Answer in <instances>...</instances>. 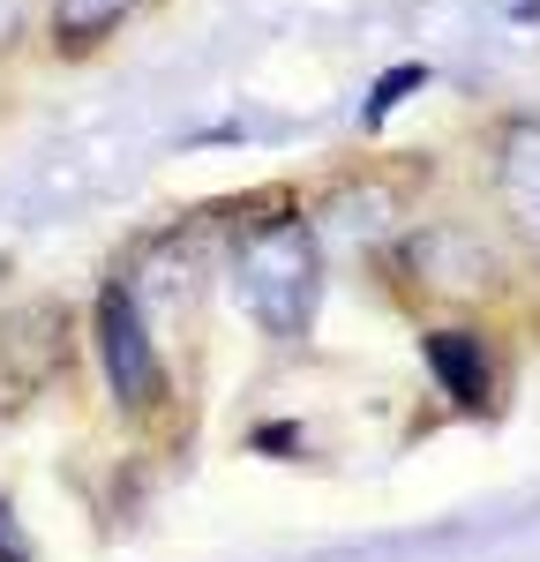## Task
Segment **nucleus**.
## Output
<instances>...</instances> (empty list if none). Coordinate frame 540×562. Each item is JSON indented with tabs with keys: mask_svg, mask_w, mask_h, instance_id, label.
I'll return each instance as SVG.
<instances>
[{
	"mask_svg": "<svg viewBox=\"0 0 540 562\" xmlns=\"http://www.w3.org/2000/svg\"><path fill=\"white\" fill-rule=\"evenodd\" d=\"M233 293L263 323L270 338H301L323 293V256H315V225L301 211H270L240 225L233 240Z\"/></svg>",
	"mask_w": 540,
	"mask_h": 562,
	"instance_id": "1",
	"label": "nucleus"
},
{
	"mask_svg": "<svg viewBox=\"0 0 540 562\" xmlns=\"http://www.w3.org/2000/svg\"><path fill=\"white\" fill-rule=\"evenodd\" d=\"M98 368H105V383H113V397L128 413L158 405V390H166V368H158V346H150L135 285H105L98 293Z\"/></svg>",
	"mask_w": 540,
	"mask_h": 562,
	"instance_id": "2",
	"label": "nucleus"
},
{
	"mask_svg": "<svg viewBox=\"0 0 540 562\" xmlns=\"http://www.w3.org/2000/svg\"><path fill=\"white\" fill-rule=\"evenodd\" d=\"M495 211L510 217L518 240L540 248V113L503 121L495 135Z\"/></svg>",
	"mask_w": 540,
	"mask_h": 562,
	"instance_id": "3",
	"label": "nucleus"
},
{
	"mask_svg": "<svg viewBox=\"0 0 540 562\" xmlns=\"http://www.w3.org/2000/svg\"><path fill=\"white\" fill-rule=\"evenodd\" d=\"M420 352H428V375L443 383V397H458V405H488L495 397V360H488V338H473V330H428L420 338Z\"/></svg>",
	"mask_w": 540,
	"mask_h": 562,
	"instance_id": "4",
	"label": "nucleus"
},
{
	"mask_svg": "<svg viewBox=\"0 0 540 562\" xmlns=\"http://www.w3.org/2000/svg\"><path fill=\"white\" fill-rule=\"evenodd\" d=\"M135 8H143V0H53V53H68V60L98 53Z\"/></svg>",
	"mask_w": 540,
	"mask_h": 562,
	"instance_id": "5",
	"label": "nucleus"
},
{
	"mask_svg": "<svg viewBox=\"0 0 540 562\" xmlns=\"http://www.w3.org/2000/svg\"><path fill=\"white\" fill-rule=\"evenodd\" d=\"M23 15H31V0H0V45L23 38Z\"/></svg>",
	"mask_w": 540,
	"mask_h": 562,
	"instance_id": "6",
	"label": "nucleus"
},
{
	"mask_svg": "<svg viewBox=\"0 0 540 562\" xmlns=\"http://www.w3.org/2000/svg\"><path fill=\"white\" fill-rule=\"evenodd\" d=\"M23 555H31V540L8 525V503H0V562H23Z\"/></svg>",
	"mask_w": 540,
	"mask_h": 562,
	"instance_id": "7",
	"label": "nucleus"
}]
</instances>
